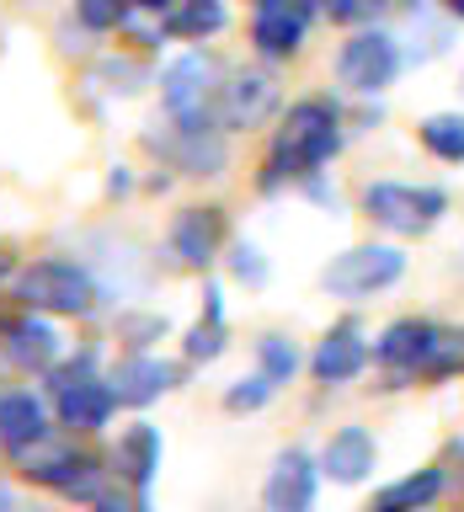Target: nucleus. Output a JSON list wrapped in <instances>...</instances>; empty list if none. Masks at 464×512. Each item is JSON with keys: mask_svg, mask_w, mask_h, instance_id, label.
Wrapping results in <instances>:
<instances>
[{"mask_svg": "<svg viewBox=\"0 0 464 512\" xmlns=\"http://www.w3.org/2000/svg\"><path fill=\"white\" fill-rule=\"evenodd\" d=\"M219 64L192 48V54L171 59L160 70V102H166L171 123H214V102H219Z\"/></svg>", "mask_w": 464, "mask_h": 512, "instance_id": "nucleus-8", "label": "nucleus"}, {"mask_svg": "<svg viewBox=\"0 0 464 512\" xmlns=\"http://www.w3.org/2000/svg\"><path fill=\"white\" fill-rule=\"evenodd\" d=\"M400 64V38L395 32H379V27H358L352 38L342 43V54H336V80L352 91V96H379L395 86Z\"/></svg>", "mask_w": 464, "mask_h": 512, "instance_id": "nucleus-7", "label": "nucleus"}, {"mask_svg": "<svg viewBox=\"0 0 464 512\" xmlns=\"http://www.w3.org/2000/svg\"><path fill=\"white\" fill-rule=\"evenodd\" d=\"M320 16V0H256L251 6V43L262 59H294L310 22Z\"/></svg>", "mask_w": 464, "mask_h": 512, "instance_id": "nucleus-10", "label": "nucleus"}, {"mask_svg": "<svg viewBox=\"0 0 464 512\" xmlns=\"http://www.w3.org/2000/svg\"><path fill=\"white\" fill-rule=\"evenodd\" d=\"M272 390H278V384H272L267 374H251V379H235L230 390H224V411H262L267 400H272Z\"/></svg>", "mask_w": 464, "mask_h": 512, "instance_id": "nucleus-26", "label": "nucleus"}, {"mask_svg": "<svg viewBox=\"0 0 464 512\" xmlns=\"http://www.w3.org/2000/svg\"><path fill=\"white\" fill-rule=\"evenodd\" d=\"M251 6H256V0H251Z\"/></svg>", "mask_w": 464, "mask_h": 512, "instance_id": "nucleus-35", "label": "nucleus"}, {"mask_svg": "<svg viewBox=\"0 0 464 512\" xmlns=\"http://www.w3.org/2000/svg\"><path fill=\"white\" fill-rule=\"evenodd\" d=\"M400 278H406V251L374 240V246H352L342 256H331V267L320 272V288L331 299H368Z\"/></svg>", "mask_w": 464, "mask_h": 512, "instance_id": "nucleus-9", "label": "nucleus"}, {"mask_svg": "<svg viewBox=\"0 0 464 512\" xmlns=\"http://www.w3.org/2000/svg\"><path fill=\"white\" fill-rule=\"evenodd\" d=\"M427 512H432V507H427Z\"/></svg>", "mask_w": 464, "mask_h": 512, "instance_id": "nucleus-36", "label": "nucleus"}, {"mask_svg": "<svg viewBox=\"0 0 464 512\" xmlns=\"http://www.w3.org/2000/svg\"><path fill=\"white\" fill-rule=\"evenodd\" d=\"M256 358H262V374L272 384H288V379H294V368H299V347L288 342L283 331H267L262 342H256Z\"/></svg>", "mask_w": 464, "mask_h": 512, "instance_id": "nucleus-25", "label": "nucleus"}, {"mask_svg": "<svg viewBox=\"0 0 464 512\" xmlns=\"http://www.w3.org/2000/svg\"><path fill=\"white\" fill-rule=\"evenodd\" d=\"M0 272H6V262H0Z\"/></svg>", "mask_w": 464, "mask_h": 512, "instance_id": "nucleus-34", "label": "nucleus"}, {"mask_svg": "<svg viewBox=\"0 0 464 512\" xmlns=\"http://www.w3.org/2000/svg\"><path fill=\"white\" fill-rule=\"evenodd\" d=\"M384 6H390V0H320V11H326L336 27H368Z\"/></svg>", "mask_w": 464, "mask_h": 512, "instance_id": "nucleus-28", "label": "nucleus"}, {"mask_svg": "<svg viewBox=\"0 0 464 512\" xmlns=\"http://www.w3.org/2000/svg\"><path fill=\"white\" fill-rule=\"evenodd\" d=\"M0 342H6V358H11L16 368H27V374H48L54 363H64V342H59V331L48 326V320H43L38 310H27V315L6 320Z\"/></svg>", "mask_w": 464, "mask_h": 512, "instance_id": "nucleus-15", "label": "nucleus"}, {"mask_svg": "<svg viewBox=\"0 0 464 512\" xmlns=\"http://www.w3.org/2000/svg\"><path fill=\"white\" fill-rule=\"evenodd\" d=\"M443 486H448V475L432 470V464L427 470H411V475L390 480V486L374 496V512H427L443 496Z\"/></svg>", "mask_w": 464, "mask_h": 512, "instance_id": "nucleus-21", "label": "nucleus"}, {"mask_svg": "<svg viewBox=\"0 0 464 512\" xmlns=\"http://www.w3.org/2000/svg\"><path fill=\"white\" fill-rule=\"evenodd\" d=\"M75 16L86 32H112V27H123L128 0H75Z\"/></svg>", "mask_w": 464, "mask_h": 512, "instance_id": "nucleus-27", "label": "nucleus"}, {"mask_svg": "<svg viewBox=\"0 0 464 512\" xmlns=\"http://www.w3.org/2000/svg\"><path fill=\"white\" fill-rule=\"evenodd\" d=\"M230 272L246 288H262L267 283V262H262V251H256L251 240H235V246H230Z\"/></svg>", "mask_w": 464, "mask_h": 512, "instance_id": "nucleus-29", "label": "nucleus"}, {"mask_svg": "<svg viewBox=\"0 0 464 512\" xmlns=\"http://www.w3.org/2000/svg\"><path fill=\"white\" fill-rule=\"evenodd\" d=\"M379 464V443L368 427H336L326 448H320V475H331L336 486H363Z\"/></svg>", "mask_w": 464, "mask_h": 512, "instance_id": "nucleus-16", "label": "nucleus"}, {"mask_svg": "<svg viewBox=\"0 0 464 512\" xmlns=\"http://www.w3.org/2000/svg\"><path fill=\"white\" fill-rule=\"evenodd\" d=\"M363 214L390 235H427L448 214L443 187H416V182H368L363 187Z\"/></svg>", "mask_w": 464, "mask_h": 512, "instance_id": "nucleus-6", "label": "nucleus"}, {"mask_svg": "<svg viewBox=\"0 0 464 512\" xmlns=\"http://www.w3.org/2000/svg\"><path fill=\"white\" fill-rule=\"evenodd\" d=\"M16 299L38 315H91L102 288H96L86 262H70V256H43V262H27L16 272Z\"/></svg>", "mask_w": 464, "mask_h": 512, "instance_id": "nucleus-3", "label": "nucleus"}, {"mask_svg": "<svg viewBox=\"0 0 464 512\" xmlns=\"http://www.w3.org/2000/svg\"><path fill=\"white\" fill-rule=\"evenodd\" d=\"M368 358H374V347H368V336L358 320H342V326H331L326 336H320L315 358H310V374L315 384H352L368 368Z\"/></svg>", "mask_w": 464, "mask_h": 512, "instance_id": "nucleus-14", "label": "nucleus"}, {"mask_svg": "<svg viewBox=\"0 0 464 512\" xmlns=\"http://www.w3.org/2000/svg\"><path fill=\"white\" fill-rule=\"evenodd\" d=\"M208 304H203V315H198V326L187 331V342H182V352L192 363H214L224 347H230V326H224V294L219 288H208L203 294Z\"/></svg>", "mask_w": 464, "mask_h": 512, "instance_id": "nucleus-23", "label": "nucleus"}, {"mask_svg": "<svg viewBox=\"0 0 464 512\" xmlns=\"http://www.w3.org/2000/svg\"><path fill=\"white\" fill-rule=\"evenodd\" d=\"M160 459H166L160 427H150V422H128V427L118 432V448H112V470H118L123 486L150 491V480L160 475Z\"/></svg>", "mask_w": 464, "mask_h": 512, "instance_id": "nucleus-19", "label": "nucleus"}, {"mask_svg": "<svg viewBox=\"0 0 464 512\" xmlns=\"http://www.w3.org/2000/svg\"><path fill=\"white\" fill-rule=\"evenodd\" d=\"M48 395H54V416L70 432H102L118 411L112 384L96 374V352L86 347L75 363H54L48 368Z\"/></svg>", "mask_w": 464, "mask_h": 512, "instance_id": "nucleus-4", "label": "nucleus"}, {"mask_svg": "<svg viewBox=\"0 0 464 512\" xmlns=\"http://www.w3.org/2000/svg\"><path fill=\"white\" fill-rule=\"evenodd\" d=\"M315 491H320V459H310L304 448H283L267 470L262 502L267 512H310Z\"/></svg>", "mask_w": 464, "mask_h": 512, "instance_id": "nucleus-13", "label": "nucleus"}, {"mask_svg": "<svg viewBox=\"0 0 464 512\" xmlns=\"http://www.w3.org/2000/svg\"><path fill=\"white\" fill-rule=\"evenodd\" d=\"M128 6H134V11H150V16H160V22H166V11L176 6V0H128Z\"/></svg>", "mask_w": 464, "mask_h": 512, "instance_id": "nucleus-32", "label": "nucleus"}, {"mask_svg": "<svg viewBox=\"0 0 464 512\" xmlns=\"http://www.w3.org/2000/svg\"><path fill=\"white\" fill-rule=\"evenodd\" d=\"M16 470H22L27 480H38V486L59 491L64 502H96V496L107 491V470L102 459L86 454V448L64 443L48 432L43 443H32L27 454H16Z\"/></svg>", "mask_w": 464, "mask_h": 512, "instance_id": "nucleus-5", "label": "nucleus"}, {"mask_svg": "<svg viewBox=\"0 0 464 512\" xmlns=\"http://www.w3.org/2000/svg\"><path fill=\"white\" fill-rule=\"evenodd\" d=\"M272 112H278V80L267 70H240L219 86V102H214L219 128H262Z\"/></svg>", "mask_w": 464, "mask_h": 512, "instance_id": "nucleus-11", "label": "nucleus"}, {"mask_svg": "<svg viewBox=\"0 0 464 512\" xmlns=\"http://www.w3.org/2000/svg\"><path fill=\"white\" fill-rule=\"evenodd\" d=\"M443 16L448 22H464V0H443Z\"/></svg>", "mask_w": 464, "mask_h": 512, "instance_id": "nucleus-33", "label": "nucleus"}, {"mask_svg": "<svg viewBox=\"0 0 464 512\" xmlns=\"http://www.w3.org/2000/svg\"><path fill=\"white\" fill-rule=\"evenodd\" d=\"M224 246V208H182L171 219V251L182 267H208Z\"/></svg>", "mask_w": 464, "mask_h": 512, "instance_id": "nucleus-18", "label": "nucleus"}, {"mask_svg": "<svg viewBox=\"0 0 464 512\" xmlns=\"http://www.w3.org/2000/svg\"><path fill=\"white\" fill-rule=\"evenodd\" d=\"M374 363L390 374V384H406V379H416V374L443 379L448 368H454V342H448V331L432 326V320L400 315V320H390V326L379 331Z\"/></svg>", "mask_w": 464, "mask_h": 512, "instance_id": "nucleus-2", "label": "nucleus"}, {"mask_svg": "<svg viewBox=\"0 0 464 512\" xmlns=\"http://www.w3.org/2000/svg\"><path fill=\"white\" fill-rule=\"evenodd\" d=\"M336 150H342V107L326 102V96H304V102H294L278 118L262 187L272 192L283 182H304V176H315Z\"/></svg>", "mask_w": 464, "mask_h": 512, "instance_id": "nucleus-1", "label": "nucleus"}, {"mask_svg": "<svg viewBox=\"0 0 464 512\" xmlns=\"http://www.w3.org/2000/svg\"><path fill=\"white\" fill-rule=\"evenodd\" d=\"M166 160L187 176H219L224 160H230V150H224V128H214V123H171Z\"/></svg>", "mask_w": 464, "mask_h": 512, "instance_id": "nucleus-17", "label": "nucleus"}, {"mask_svg": "<svg viewBox=\"0 0 464 512\" xmlns=\"http://www.w3.org/2000/svg\"><path fill=\"white\" fill-rule=\"evenodd\" d=\"M91 507H96V512H150V491L123 486V480H118V486H107Z\"/></svg>", "mask_w": 464, "mask_h": 512, "instance_id": "nucleus-30", "label": "nucleus"}, {"mask_svg": "<svg viewBox=\"0 0 464 512\" xmlns=\"http://www.w3.org/2000/svg\"><path fill=\"white\" fill-rule=\"evenodd\" d=\"M107 384H112V395H118V406L144 411L150 400L171 395L176 384H182V368L166 363V358H155V352H128L123 363H112Z\"/></svg>", "mask_w": 464, "mask_h": 512, "instance_id": "nucleus-12", "label": "nucleus"}, {"mask_svg": "<svg viewBox=\"0 0 464 512\" xmlns=\"http://www.w3.org/2000/svg\"><path fill=\"white\" fill-rule=\"evenodd\" d=\"M230 22V11H224V0H176L166 11V38H182V43H203L224 32Z\"/></svg>", "mask_w": 464, "mask_h": 512, "instance_id": "nucleus-22", "label": "nucleus"}, {"mask_svg": "<svg viewBox=\"0 0 464 512\" xmlns=\"http://www.w3.org/2000/svg\"><path fill=\"white\" fill-rule=\"evenodd\" d=\"M416 139L432 160L443 166H464V112H432V118L416 123Z\"/></svg>", "mask_w": 464, "mask_h": 512, "instance_id": "nucleus-24", "label": "nucleus"}, {"mask_svg": "<svg viewBox=\"0 0 464 512\" xmlns=\"http://www.w3.org/2000/svg\"><path fill=\"white\" fill-rule=\"evenodd\" d=\"M43 438H48V400L38 390H6L0 395V448L16 459Z\"/></svg>", "mask_w": 464, "mask_h": 512, "instance_id": "nucleus-20", "label": "nucleus"}, {"mask_svg": "<svg viewBox=\"0 0 464 512\" xmlns=\"http://www.w3.org/2000/svg\"><path fill=\"white\" fill-rule=\"evenodd\" d=\"M118 331H123L134 347H150L155 336H166V315H123Z\"/></svg>", "mask_w": 464, "mask_h": 512, "instance_id": "nucleus-31", "label": "nucleus"}]
</instances>
